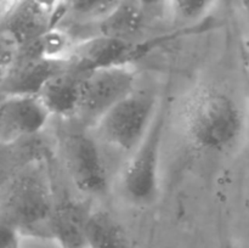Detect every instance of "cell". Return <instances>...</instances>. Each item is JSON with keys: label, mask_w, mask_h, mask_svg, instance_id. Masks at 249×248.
<instances>
[{"label": "cell", "mask_w": 249, "mask_h": 248, "mask_svg": "<svg viewBox=\"0 0 249 248\" xmlns=\"http://www.w3.org/2000/svg\"><path fill=\"white\" fill-rule=\"evenodd\" d=\"M184 125L192 145L202 151L220 152L241 138L245 117L226 92L203 88L190 96L184 108Z\"/></svg>", "instance_id": "obj_1"}, {"label": "cell", "mask_w": 249, "mask_h": 248, "mask_svg": "<svg viewBox=\"0 0 249 248\" xmlns=\"http://www.w3.org/2000/svg\"><path fill=\"white\" fill-rule=\"evenodd\" d=\"M55 203L50 179L43 163L28 162L2 184L0 220L21 231H34L46 226Z\"/></svg>", "instance_id": "obj_2"}, {"label": "cell", "mask_w": 249, "mask_h": 248, "mask_svg": "<svg viewBox=\"0 0 249 248\" xmlns=\"http://www.w3.org/2000/svg\"><path fill=\"white\" fill-rule=\"evenodd\" d=\"M158 108L155 95L134 90L107 111L95 125L109 145L134 152L147 134Z\"/></svg>", "instance_id": "obj_3"}, {"label": "cell", "mask_w": 249, "mask_h": 248, "mask_svg": "<svg viewBox=\"0 0 249 248\" xmlns=\"http://www.w3.org/2000/svg\"><path fill=\"white\" fill-rule=\"evenodd\" d=\"M165 114L164 105H160L147 134L135 148L124 170L122 179L123 191L126 198L138 206L152 204L158 196Z\"/></svg>", "instance_id": "obj_4"}, {"label": "cell", "mask_w": 249, "mask_h": 248, "mask_svg": "<svg viewBox=\"0 0 249 248\" xmlns=\"http://www.w3.org/2000/svg\"><path fill=\"white\" fill-rule=\"evenodd\" d=\"M136 71L129 66L100 68L84 74L77 116L96 124L107 111L135 90Z\"/></svg>", "instance_id": "obj_5"}, {"label": "cell", "mask_w": 249, "mask_h": 248, "mask_svg": "<svg viewBox=\"0 0 249 248\" xmlns=\"http://www.w3.org/2000/svg\"><path fill=\"white\" fill-rule=\"evenodd\" d=\"M167 38L135 43L130 39L117 36H91L73 45L70 53V67L80 74L113 66H129L133 60L142 56L152 48L162 44Z\"/></svg>", "instance_id": "obj_6"}, {"label": "cell", "mask_w": 249, "mask_h": 248, "mask_svg": "<svg viewBox=\"0 0 249 248\" xmlns=\"http://www.w3.org/2000/svg\"><path fill=\"white\" fill-rule=\"evenodd\" d=\"M62 0H7L2 12V43L19 49L53 28Z\"/></svg>", "instance_id": "obj_7"}, {"label": "cell", "mask_w": 249, "mask_h": 248, "mask_svg": "<svg viewBox=\"0 0 249 248\" xmlns=\"http://www.w3.org/2000/svg\"><path fill=\"white\" fill-rule=\"evenodd\" d=\"M62 153L70 177L80 191L91 196L106 192L108 175L99 146L91 136L71 134L63 140Z\"/></svg>", "instance_id": "obj_8"}, {"label": "cell", "mask_w": 249, "mask_h": 248, "mask_svg": "<svg viewBox=\"0 0 249 248\" xmlns=\"http://www.w3.org/2000/svg\"><path fill=\"white\" fill-rule=\"evenodd\" d=\"M53 114L39 95H2L0 142L11 146L40 133Z\"/></svg>", "instance_id": "obj_9"}, {"label": "cell", "mask_w": 249, "mask_h": 248, "mask_svg": "<svg viewBox=\"0 0 249 248\" xmlns=\"http://www.w3.org/2000/svg\"><path fill=\"white\" fill-rule=\"evenodd\" d=\"M68 60H50L16 53L14 61L2 70V95H38L46 83L68 70Z\"/></svg>", "instance_id": "obj_10"}, {"label": "cell", "mask_w": 249, "mask_h": 248, "mask_svg": "<svg viewBox=\"0 0 249 248\" xmlns=\"http://www.w3.org/2000/svg\"><path fill=\"white\" fill-rule=\"evenodd\" d=\"M88 216L89 212L73 201L55 204L49 223V235L57 241L61 248H88Z\"/></svg>", "instance_id": "obj_11"}, {"label": "cell", "mask_w": 249, "mask_h": 248, "mask_svg": "<svg viewBox=\"0 0 249 248\" xmlns=\"http://www.w3.org/2000/svg\"><path fill=\"white\" fill-rule=\"evenodd\" d=\"M83 77L84 74L68 67L46 83L38 95L51 114L61 117L77 114Z\"/></svg>", "instance_id": "obj_12"}, {"label": "cell", "mask_w": 249, "mask_h": 248, "mask_svg": "<svg viewBox=\"0 0 249 248\" xmlns=\"http://www.w3.org/2000/svg\"><path fill=\"white\" fill-rule=\"evenodd\" d=\"M147 12L140 0H122L118 6L102 21L101 34L130 39L142 28Z\"/></svg>", "instance_id": "obj_13"}, {"label": "cell", "mask_w": 249, "mask_h": 248, "mask_svg": "<svg viewBox=\"0 0 249 248\" xmlns=\"http://www.w3.org/2000/svg\"><path fill=\"white\" fill-rule=\"evenodd\" d=\"M85 235L88 248H129L124 229L106 211L89 213Z\"/></svg>", "instance_id": "obj_14"}, {"label": "cell", "mask_w": 249, "mask_h": 248, "mask_svg": "<svg viewBox=\"0 0 249 248\" xmlns=\"http://www.w3.org/2000/svg\"><path fill=\"white\" fill-rule=\"evenodd\" d=\"M70 11L77 17L102 21L122 0H66Z\"/></svg>", "instance_id": "obj_15"}, {"label": "cell", "mask_w": 249, "mask_h": 248, "mask_svg": "<svg viewBox=\"0 0 249 248\" xmlns=\"http://www.w3.org/2000/svg\"><path fill=\"white\" fill-rule=\"evenodd\" d=\"M215 0H168L173 15L179 22L194 23L208 14Z\"/></svg>", "instance_id": "obj_16"}, {"label": "cell", "mask_w": 249, "mask_h": 248, "mask_svg": "<svg viewBox=\"0 0 249 248\" xmlns=\"http://www.w3.org/2000/svg\"><path fill=\"white\" fill-rule=\"evenodd\" d=\"M140 1L143 5L147 14L151 11H155L156 9L160 7L163 4H168V0H140Z\"/></svg>", "instance_id": "obj_17"}, {"label": "cell", "mask_w": 249, "mask_h": 248, "mask_svg": "<svg viewBox=\"0 0 249 248\" xmlns=\"http://www.w3.org/2000/svg\"><path fill=\"white\" fill-rule=\"evenodd\" d=\"M242 5H243V9H245L246 15H247V19L249 22V0H242ZM245 51H246V56L249 60V38L246 40L245 43Z\"/></svg>", "instance_id": "obj_18"}]
</instances>
